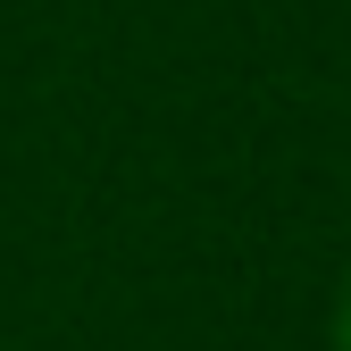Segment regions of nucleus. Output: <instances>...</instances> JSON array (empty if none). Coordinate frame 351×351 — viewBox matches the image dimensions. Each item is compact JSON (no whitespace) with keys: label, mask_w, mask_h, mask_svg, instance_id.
Listing matches in <instances>:
<instances>
[{"label":"nucleus","mask_w":351,"mask_h":351,"mask_svg":"<svg viewBox=\"0 0 351 351\" xmlns=\"http://www.w3.org/2000/svg\"><path fill=\"white\" fill-rule=\"evenodd\" d=\"M335 351H351V276H343V301H335Z\"/></svg>","instance_id":"nucleus-1"}]
</instances>
